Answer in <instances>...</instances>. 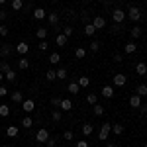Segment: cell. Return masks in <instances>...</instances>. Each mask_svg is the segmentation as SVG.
<instances>
[{
	"label": "cell",
	"mask_w": 147,
	"mask_h": 147,
	"mask_svg": "<svg viewBox=\"0 0 147 147\" xmlns=\"http://www.w3.org/2000/svg\"><path fill=\"white\" fill-rule=\"evenodd\" d=\"M127 18H129L131 22H139V20L143 18V10L137 8V6H129V8H127Z\"/></svg>",
	"instance_id": "6da1fadb"
},
{
	"label": "cell",
	"mask_w": 147,
	"mask_h": 147,
	"mask_svg": "<svg viewBox=\"0 0 147 147\" xmlns=\"http://www.w3.org/2000/svg\"><path fill=\"white\" fill-rule=\"evenodd\" d=\"M49 137H51V136H49V131H47L45 127H41V129H37V134H35V141H37L39 145H45Z\"/></svg>",
	"instance_id": "7a4b0ae2"
},
{
	"label": "cell",
	"mask_w": 147,
	"mask_h": 147,
	"mask_svg": "<svg viewBox=\"0 0 147 147\" xmlns=\"http://www.w3.org/2000/svg\"><path fill=\"white\" fill-rule=\"evenodd\" d=\"M110 131H112V125H110V122H104L100 127V134H98V139L100 141H106L108 139V136H110Z\"/></svg>",
	"instance_id": "3957f363"
},
{
	"label": "cell",
	"mask_w": 147,
	"mask_h": 147,
	"mask_svg": "<svg viewBox=\"0 0 147 147\" xmlns=\"http://www.w3.org/2000/svg\"><path fill=\"white\" fill-rule=\"evenodd\" d=\"M112 20H114V24H122L125 20V10H122V8H114L112 10Z\"/></svg>",
	"instance_id": "277c9868"
},
{
	"label": "cell",
	"mask_w": 147,
	"mask_h": 147,
	"mask_svg": "<svg viewBox=\"0 0 147 147\" xmlns=\"http://www.w3.org/2000/svg\"><path fill=\"white\" fill-rule=\"evenodd\" d=\"M14 51H16V49H14L10 43H4V45L0 47V59H8V57H10Z\"/></svg>",
	"instance_id": "5b68a950"
},
{
	"label": "cell",
	"mask_w": 147,
	"mask_h": 147,
	"mask_svg": "<svg viewBox=\"0 0 147 147\" xmlns=\"http://www.w3.org/2000/svg\"><path fill=\"white\" fill-rule=\"evenodd\" d=\"M90 24L94 26V30L98 32V30H102V28H106V18H104V16H94Z\"/></svg>",
	"instance_id": "8992f818"
},
{
	"label": "cell",
	"mask_w": 147,
	"mask_h": 147,
	"mask_svg": "<svg viewBox=\"0 0 147 147\" xmlns=\"http://www.w3.org/2000/svg\"><path fill=\"white\" fill-rule=\"evenodd\" d=\"M47 22H49L51 28H57L59 22H61V16H59L57 12H49V14H47Z\"/></svg>",
	"instance_id": "52a82bcc"
},
{
	"label": "cell",
	"mask_w": 147,
	"mask_h": 147,
	"mask_svg": "<svg viewBox=\"0 0 147 147\" xmlns=\"http://www.w3.org/2000/svg\"><path fill=\"white\" fill-rule=\"evenodd\" d=\"M127 84V77L122 75V73H118V75H114V86H125Z\"/></svg>",
	"instance_id": "ba28073f"
},
{
	"label": "cell",
	"mask_w": 147,
	"mask_h": 147,
	"mask_svg": "<svg viewBox=\"0 0 147 147\" xmlns=\"http://www.w3.org/2000/svg\"><path fill=\"white\" fill-rule=\"evenodd\" d=\"M22 110H24L26 114H32V112L35 110V102L32 100V98H30V100H24V102H22Z\"/></svg>",
	"instance_id": "9c48e42d"
},
{
	"label": "cell",
	"mask_w": 147,
	"mask_h": 147,
	"mask_svg": "<svg viewBox=\"0 0 147 147\" xmlns=\"http://www.w3.org/2000/svg\"><path fill=\"white\" fill-rule=\"evenodd\" d=\"M14 49H16V53H20V55H26V53L30 51V45H28L26 41H20V43H16V45H14Z\"/></svg>",
	"instance_id": "30bf717a"
},
{
	"label": "cell",
	"mask_w": 147,
	"mask_h": 147,
	"mask_svg": "<svg viewBox=\"0 0 147 147\" xmlns=\"http://www.w3.org/2000/svg\"><path fill=\"white\" fill-rule=\"evenodd\" d=\"M59 108H61L63 112H69V110H73V100H69V98H61V104H59Z\"/></svg>",
	"instance_id": "8fae6325"
},
{
	"label": "cell",
	"mask_w": 147,
	"mask_h": 147,
	"mask_svg": "<svg viewBox=\"0 0 147 147\" xmlns=\"http://www.w3.org/2000/svg\"><path fill=\"white\" fill-rule=\"evenodd\" d=\"M114 86H110V84H106V86H102V90H100V94L104 96V98H112L114 96Z\"/></svg>",
	"instance_id": "7c38bea8"
},
{
	"label": "cell",
	"mask_w": 147,
	"mask_h": 147,
	"mask_svg": "<svg viewBox=\"0 0 147 147\" xmlns=\"http://www.w3.org/2000/svg\"><path fill=\"white\" fill-rule=\"evenodd\" d=\"M124 51H125V55H134V53L137 51V45L134 43V41H127V43L124 45Z\"/></svg>",
	"instance_id": "4fadbf2b"
},
{
	"label": "cell",
	"mask_w": 147,
	"mask_h": 147,
	"mask_svg": "<svg viewBox=\"0 0 147 147\" xmlns=\"http://www.w3.org/2000/svg\"><path fill=\"white\" fill-rule=\"evenodd\" d=\"M45 16H47L45 8H34V18H35V20H43Z\"/></svg>",
	"instance_id": "5bb4252c"
},
{
	"label": "cell",
	"mask_w": 147,
	"mask_h": 147,
	"mask_svg": "<svg viewBox=\"0 0 147 147\" xmlns=\"http://www.w3.org/2000/svg\"><path fill=\"white\" fill-rule=\"evenodd\" d=\"M10 98H12V102H16V104H22V102H24V96H22V92H20V90L10 92Z\"/></svg>",
	"instance_id": "9a60e30c"
},
{
	"label": "cell",
	"mask_w": 147,
	"mask_h": 147,
	"mask_svg": "<svg viewBox=\"0 0 147 147\" xmlns=\"http://www.w3.org/2000/svg\"><path fill=\"white\" fill-rule=\"evenodd\" d=\"M67 90L71 92V94H79V92H80V86H79V82H77V80H73V82H69Z\"/></svg>",
	"instance_id": "2e32d148"
},
{
	"label": "cell",
	"mask_w": 147,
	"mask_h": 147,
	"mask_svg": "<svg viewBox=\"0 0 147 147\" xmlns=\"http://www.w3.org/2000/svg\"><path fill=\"white\" fill-rule=\"evenodd\" d=\"M18 134H20L18 125H8V129H6V136L8 137H18Z\"/></svg>",
	"instance_id": "e0dca14e"
},
{
	"label": "cell",
	"mask_w": 147,
	"mask_h": 147,
	"mask_svg": "<svg viewBox=\"0 0 147 147\" xmlns=\"http://www.w3.org/2000/svg\"><path fill=\"white\" fill-rule=\"evenodd\" d=\"M10 6L14 12H20V10H24V0H12Z\"/></svg>",
	"instance_id": "ac0fdd59"
},
{
	"label": "cell",
	"mask_w": 147,
	"mask_h": 147,
	"mask_svg": "<svg viewBox=\"0 0 147 147\" xmlns=\"http://www.w3.org/2000/svg\"><path fill=\"white\" fill-rule=\"evenodd\" d=\"M129 106H131V108H139V106H141V96L134 94V96L129 98Z\"/></svg>",
	"instance_id": "d6986e66"
},
{
	"label": "cell",
	"mask_w": 147,
	"mask_h": 147,
	"mask_svg": "<svg viewBox=\"0 0 147 147\" xmlns=\"http://www.w3.org/2000/svg\"><path fill=\"white\" fill-rule=\"evenodd\" d=\"M67 39H69L67 35L59 34V35H57V37H55V43H57V45H59V47H65V45H67Z\"/></svg>",
	"instance_id": "ffe728a7"
},
{
	"label": "cell",
	"mask_w": 147,
	"mask_h": 147,
	"mask_svg": "<svg viewBox=\"0 0 147 147\" xmlns=\"http://www.w3.org/2000/svg\"><path fill=\"white\" fill-rule=\"evenodd\" d=\"M77 82H79V86H80V88H86V86L90 84V79H88L86 75H82V77H79V80H77Z\"/></svg>",
	"instance_id": "44dd1931"
},
{
	"label": "cell",
	"mask_w": 147,
	"mask_h": 147,
	"mask_svg": "<svg viewBox=\"0 0 147 147\" xmlns=\"http://www.w3.org/2000/svg\"><path fill=\"white\" fill-rule=\"evenodd\" d=\"M136 73H137V75H141V77L147 75V65H145V63H137V65H136Z\"/></svg>",
	"instance_id": "7402d4cb"
},
{
	"label": "cell",
	"mask_w": 147,
	"mask_h": 147,
	"mask_svg": "<svg viewBox=\"0 0 147 147\" xmlns=\"http://www.w3.org/2000/svg\"><path fill=\"white\" fill-rule=\"evenodd\" d=\"M32 125H34V120H32V116H26V118L22 120V127H24V129H30Z\"/></svg>",
	"instance_id": "603a6c76"
},
{
	"label": "cell",
	"mask_w": 147,
	"mask_h": 147,
	"mask_svg": "<svg viewBox=\"0 0 147 147\" xmlns=\"http://www.w3.org/2000/svg\"><path fill=\"white\" fill-rule=\"evenodd\" d=\"M47 34H49V30H47V28H37V32H35V35L39 37V41H41V39H45Z\"/></svg>",
	"instance_id": "cb8c5ba5"
},
{
	"label": "cell",
	"mask_w": 147,
	"mask_h": 147,
	"mask_svg": "<svg viewBox=\"0 0 147 147\" xmlns=\"http://www.w3.org/2000/svg\"><path fill=\"white\" fill-rule=\"evenodd\" d=\"M45 79H47V82H53V80L57 79V71H53V69H47Z\"/></svg>",
	"instance_id": "d4e9b609"
},
{
	"label": "cell",
	"mask_w": 147,
	"mask_h": 147,
	"mask_svg": "<svg viewBox=\"0 0 147 147\" xmlns=\"http://www.w3.org/2000/svg\"><path fill=\"white\" fill-rule=\"evenodd\" d=\"M129 34H131L134 39H139V37H141V28H139V26H134V28L129 30Z\"/></svg>",
	"instance_id": "484cf974"
},
{
	"label": "cell",
	"mask_w": 147,
	"mask_h": 147,
	"mask_svg": "<svg viewBox=\"0 0 147 147\" xmlns=\"http://www.w3.org/2000/svg\"><path fill=\"white\" fill-rule=\"evenodd\" d=\"M0 116L2 118H8L10 116V106L8 104H0Z\"/></svg>",
	"instance_id": "4316f807"
},
{
	"label": "cell",
	"mask_w": 147,
	"mask_h": 147,
	"mask_svg": "<svg viewBox=\"0 0 147 147\" xmlns=\"http://www.w3.org/2000/svg\"><path fill=\"white\" fill-rule=\"evenodd\" d=\"M75 57H77V59H84V57H86V49L79 45L77 49H75Z\"/></svg>",
	"instance_id": "83f0119b"
},
{
	"label": "cell",
	"mask_w": 147,
	"mask_h": 147,
	"mask_svg": "<svg viewBox=\"0 0 147 147\" xmlns=\"http://www.w3.org/2000/svg\"><path fill=\"white\" fill-rule=\"evenodd\" d=\"M67 77H69V73H67V69H65V67L57 69V79H59V80H65Z\"/></svg>",
	"instance_id": "f1b7e54d"
},
{
	"label": "cell",
	"mask_w": 147,
	"mask_h": 147,
	"mask_svg": "<svg viewBox=\"0 0 147 147\" xmlns=\"http://www.w3.org/2000/svg\"><path fill=\"white\" fill-rule=\"evenodd\" d=\"M136 94H137V96H141V98L147 96V84H139V86L136 88Z\"/></svg>",
	"instance_id": "f546056e"
},
{
	"label": "cell",
	"mask_w": 147,
	"mask_h": 147,
	"mask_svg": "<svg viewBox=\"0 0 147 147\" xmlns=\"http://www.w3.org/2000/svg\"><path fill=\"white\" fill-rule=\"evenodd\" d=\"M92 131H94V125H92V124H88V122L82 124V134H84V136H90Z\"/></svg>",
	"instance_id": "4dcf8cb0"
},
{
	"label": "cell",
	"mask_w": 147,
	"mask_h": 147,
	"mask_svg": "<svg viewBox=\"0 0 147 147\" xmlns=\"http://www.w3.org/2000/svg\"><path fill=\"white\" fill-rule=\"evenodd\" d=\"M92 112H94V116H104V106L102 104H94L92 106Z\"/></svg>",
	"instance_id": "1f68e13d"
},
{
	"label": "cell",
	"mask_w": 147,
	"mask_h": 147,
	"mask_svg": "<svg viewBox=\"0 0 147 147\" xmlns=\"http://www.w3.org/2000/svg\"><path fill=\"white\" fill-rule=\"evenodd\" d=\"M49 63H51V65H59V63H61V55H59V53H51V55H49Z\"/></svg>",
	"instance_id": "d6a6232c"
},
{
	"label": "cell",
	"mask_w": 147,
	"mask_h": 147,
	"mask_svg": "<svg viewBox=\"0 0 147 147\" xmlns=\"http://www.w3.org/2000/svg\"><path fill=\"white\" fill-rule=\"evenodd\" d=\"M18 67L22 69V71H26V69H30V61H28L26 57H22V59H18Z\"/></svg>",
	"instance_id": "836d02e7"
},
{
	"label": "cell",
	"mask_w": 147,
	"mask_h": 147,
	"mask_svg": "<svg viewBox=\"0 0 147 147\" xmlns=\"http://www.w3.org/2000/svg\"><path fill=\"white\" fill-rule=\"evenodd\" d=\"M4 79L8 80V82H16V71H14V69H10V71L4 75Z\"/></svg>",
	"instance_id": "e575fe53"
},
{
	"label": "cell",
	"mask_w": 147,
	"mask_h": 147,
	"mask_svg": "<svg viewBox=\"0 0 147 147\" xmlns=\"http://www.w3.org/2000/svg\"><path fill=\"white\" fill-rule=\"evenodd\" d=\"M86 102H88V104H92V106H94V104H98V94H94V92L86 94Z\"/></svg>",
	"instance_id": "d590c367"
},
{
	"label": "cell",
	"mask_w": 147,
	"mask_h": 147,
	"mask_svg": "<svg viewBox=\"0 0 147 147\" xmlns=\"http://www.w3.org/2000/svg\"><path fill=\"white\" fill-rule=\"evenodd\" d=\"M10 69L12 67H10V63H8V61H0V73H4V75H6Z\"/></svg>",
	"instance_id": "8d00e7d4"
},
{
	"label": "cell",
	"mask_w": 147,
	"mask_h": 147,
	"mask_svg": "<svg viewBox=\"0 0 147 147\" xmlns=\"http://www.w3.org/2000/svg\"><path fill=\"white\" fill-rule=\"evenodd\" d=\"M112 131L116 134V136H122V134H124V125H122V124H114L112 125Z\"/></svg>",
	"instance_id": "74e56055"
},
{
	"label": "cell",
	"mask_w": 147,
	"mask_h": 147,
	"mask_svg": "<svg viewBox=\"0 0 147 147\" xmlns=\"http://www.w3.org/2000/svg\"><path fill=\"white\" fill-rule=\"evenodd\" d=\"M94 26L92 24H84V35H94Z\"/></svg>",
	"instance_id": "f35d334b"
},
{
	"label": "cell",
	"mask_w": 147,
	"mask_h": 147,
	"mask_svg": "<svg viewBox=\"0 0 147 147\" xmlns=\"http://www.w3.org/2000/svg\"><path fill=\"white\" fill-rule=\"evenodd\" d=\"M51 118H53V122H61V120H63V112H61V110H53Z\"/></svg>",
	"instance_id": "ab89813d"
},
{
	"label": "cell",
	"mask_w": 147,
	"mask_h": 147,
	"mask_svg": "<svg viewBox=\"0 0 147 147\" xmlns=\"http://www.w3.org/2000/svg\"><path fill=\"white\" fill-rule=\"evenodd\" d=\"M88 49H90L92 53H96V51L100 49V41H90V43H88Z\"/></svg>",
	"instance_id": "60d3db41"
},
{
	"label": "cell",
	"mask_w": 147,
	"mask_h": 147,
	"mask_svg": "<svg viewBox=\"0 0 147 147\" xmlns=\"http://www.w3.org/2000/svg\"><path fill=\"white\" fill-rule=\"evenodd\" d=\"M10 34V30H8V26H4V24H0V37H8Z\"/></svg>",
	"instance_id": "b9f144b4"
},
{
	"label": "cell",
	"mask_w": 147,
	"mask_h": 147,
	"mask_svg": "<svg viewBox=\"0 0 147 147\" xmlns=\"http://www.w3.org/2000/svg\"><path fill=\"white\" fill-rule=\"evenodd\" d=\"M63 139H65V141H71V139H75V134H73L71 129H65V131H63Z\"/></svg>",
	"instance_id": "7bdbcfd3"
},
{
	"label": "cell",
	"mask_w": 147,
	"mask_h": 147,
	"mask_svg": "<svg viewBox=\"0 0 147 147\" xmlns=\"http://www.w3.org/2000/svg\"><path fill=\"white\" fill-rule=\"evenodd\" d=\"M73 34H75V30H73L71 26H65V28H63V35H67V37H71Z\"/></svg>",
	"instance_id": "ee69618b"
},
{
	"label": "cell",
	"mask_w": 147,
	"mask_h": 147,
	"mask_svg": "<svg viewBox=\"0 0 147 147\" xmlns=\"http://www.w3.org/2000/svg\"><path fill=\"white\" fill-rule=\"evenodd\" d=\"M80 20H82L84 24H90V14H88V12L84 10L82 14H80Z\"/></svg>",
	"instance_id": "f6af8a7d"
},
{
	"label": "cell",
	"mask_w": 147,
	"mask_h": 147,
	"mask_svg": "<svg viewBox=\"0 0 147 147\" xmlns=\"http://www.w3.org/2000/svg\"><path fill=\"white\" fill-rule=\"evenodd\" d=\"M47 45H49V43H47V39H41V41H39V51H47Z\"/></svg>",
	"instance_id": "bcb514c9"
},
{
	"label": "cell",
	"mask_w": 147,
	"mask_h": 147,
	"mask_svg": "<svg viewBox=\"0 0 147 147\" xmlns=\"http://www.w3.org/2000/svg\"><path fill=\"white\" fill-rule=\"evenodd\" d=\"M45 145H47V147H57V137H49Z\"/></svg>",
	"instance_id": "7dc6e473"
},
{
	"label": "cell",
	"mask_w": 147,
	"mask_h": 147,
	"mask_svg": "<svg viewBox=\"0 0 147 147\" xmlns=\"http://www.w3.org/2000/svg\"><path fill=\"white\" fill-rule=\"evenodd\" d=\"M51 106H57V108H59V104H61V98H57V96H53V98H51Z\"/></svg>",
	"instance_id": "c3c4849f"
},
{
	"label": "cell",
	"mask_w": 147,
	"mask_h": 147,
	"mask_svg": "<svg viewBox=\"0 0 147 147\" xmlns=\"http://www.w3.org/2000/svg\"><path fill=\"white\" fill-rule=\"evenodd\" d=\"M114 61H116V63H122V61H124V55H122V53H114Z\"/></svg>",
	"instance_id": "681fc988"
},
{
	"label": "cell",
	"mask_w": 147,
	"mask_h": 147,
	"mask_svg": "<svg viewBox=\"0 0 147 147\" xmlns=\"http://www.w3.org/2000/svg\"><path fill=\"white\" fill-rule=\"evenodd\" d=\"M8 94H10V90H8L6 86H2V84H0V96H8Z\"/></svg>",
	"instance_id": "f907efd6"
},
{
	"label": "cell",
	"mask_w": 147,
	"mask_h": 147,
	"mask_svg": "<svg viewBox=\"0 0 147 147\" xmlns=\"http://www.w3.org/2000/svg\"><path fill=\"white\" fill-rule=\"evenodd\" d=\"M6 18H8V12H6V10H0V22H4Z\"/></svg>",
	"instance_id": "816d5d0a"
},
{
	"label": "cell",
	"mask_w": 147,
	"mask_h": 147,
	"mask_svg": "<svg viewBox=\"0 0 147 147\" xmlns=\"http://www.w3.org/2000/svg\"><path fill=\"white\" fill-rule=\"evenodd\" d=\"M75 147H88V143H86L84 139H79V141H77V145H75Z\"/></svg>",
	"instance_id": "f5cc1de1"
},
{
	"label": "cell",
	"mask_w": 147,
	"mask_h": 147,
	"mask_svg": "<svg viewBox=\"0 0 147 147\" xmlns=\"http://www.w3.org/2000/svg\"><path fill=\"white\" fill-rule=\"evenodd\" d=\"M139 108H141V114H147V106H143V104H141Z\"/></svg>",
	"instance_id": "db71d44e"
},
{
	"label": "cell",
	"mask_w": 147,
	"mask_h": 147,
	"mask_svg": "<svg viewBox=\"0 0 147 147\" xmlns=\"http://www.w3.org/2000/svg\"><path fill=\"white\" fill-rule=\"evenodd\" d=\"M106 147H116V143H106Z\"/></svg>",
	"instance_id": "11a10c76"
},
{
	"label": "cell",
	"mask_w": 147,
	"mask_h": 147,
	"mask_svg": "<svg viewBox=\"0 0 147 147\" xmlns=\"http://www.w3.org/2000/svg\"><path fill=\"white\" fill-rule=\"evenodd\" d=\"M2 80H4V73H0V82H2Z\"/></svg>",
	"instance_id": "9f6ffc18"
},
{
	"label": "cell",
	"mask_w": 147,
	"mask_h": 147,
	"mask_svg": "<svg viewBox=\"0 0 147 147\" xmlns=\"http://www.w3.org/2000/svg\"><path fill=\"white\" fill-rule=\"evenodd\" d=\"M6 2H8V0H0V6H2V4H6Z\"/></svg>",
	"instance_id": "6f0895ef"
},
{
	"label": "cell",
	"mask_w": 147,
	"mask_h": 147,
	"mask_svg": "<svg viewBox=\"0 0 147 147\" xmlns=\"http://www.w3.org/2000/svg\"><path fill=\"white\" fill-rule=\"evenodd\" d=\"M51 2H61V0H51Z\"/></svg>",
	"instance_id": "680465c9"
},
{
	"label": "cell",
	"mask_w": 147,
	"mask_h": 147,
	"mask_svg": "<svg viewBox=\"0 0 147 147\" xmlns=\"http://www.w3.org/2000/svg\"><path fill=\"white\" fill-rule=\"evenodd\" d=\"M143 147H147V141H145V143H143Z\"/></svg>",
	"instance_id": "91938a15"
},
{
	"label": "cell",
	"mask_w": 147,
	"mask_h": 147,
	"mask_svg": "<svg viewBox=\"0 0 147 147\" xmlns=\"http://www.w3.org/2000/svg\"><path fill=\"white\" fill-rule=\"evenodd\" d=\"M2 147H12V145H2Z\"/></svg>",
	"instance_id": "94428289"
},
{
	"label": "cell",
	"mask_w": 147,
	"mask_h": 147,
	"mask_svg": "<svg viewBox=\"0 0 147 147\" xmlns=\"http://www.w3.org/2000/svg\"><path fill=\"white\" fill-rule=\"evenodd\" d=\"M0 136H2V127H0Z\"/></svg>",
	"instance_id": "6125c7cd"
},
{
	"label": "cell",
	"mask_w": 147,
	"mask_h": 147,
	"mask_svg": "<svg viewBox=\"0 0 147 147\" xmlns=\"http://www.w3.org/2000/svg\"><path fill=\"white\" fill-rule=\"evenodd\" d=\"M80 2H88V0H80Z\"/></svg>",
	"instance_id": "be15d7a7"
},
{
	"label": "cell",
	"mask_w": 147,
	"mask_h": 147,
	"mask_svg": "<svg viewBox=\"0 0 147 147\" xmlns=\"http://www.w3.org/2000/svg\"><path fill=\"white\" fill-rule=\"evenodd\" d=\"M116 2H122V0H116Z\"/></svg>",
	"instance_id": "e7e4bbea"
},
{
	"label": "cell",
	"mask_w": 147,
	"mask_h": 147,
	"mask_svg": "<svg viewBox=\"0 0 147 147\" xmlns=\"http://www.w3.org/2000/svg\"><path fill=\"white\" fill-rule=\"evenodd\" d=\"M37 147H43V145H37Z\"/></svg>",
	"instance_id": "03108f58"
},
{
	"label": "cell",
	"mask_w": 147,
	"mask_h": 147,
	"mask_svg": "<svg viewBox=\"0 0 147 147\" xmlns=\"http://www.w3.org/2000/svg\"><path fill=\"white\" fill-rule=\"evenodd\" d=\"M143 2H147V0H143Z\"/></svg>",
	"instance_id": "003e7915"
}]
</instances>
